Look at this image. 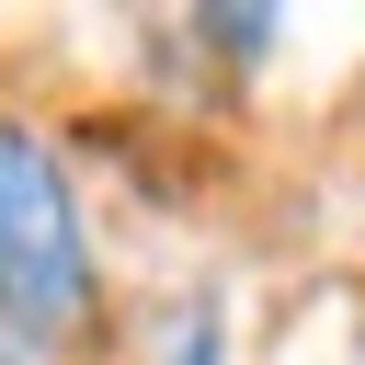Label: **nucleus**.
Returning <instances> with one entry per match:
<instances>
[{
    "label": "nucleus",
    "mask_w": 365,
    "mask_h": 365,
    "mask_svg": "<svg viewBox=\"0 0 365 365\" xmlns=\"http://www.w3.org/2000/svg\"><path fill=\"white\" fill-rule=\"evenodd\" d=\"M91 319V240H80V194L57 171V148L34 125L0 114V331L23 342H68Z\"/></svg>",
    "instance_id": "obj_1"
},
{
    "label": "nucleus",
    "mask_w": 365,
    "mask_h": 365,
    "mask_svg": "<svg viewBox=\"0 0 365 365\" xmlns=\"http://www.w3.org/2000/svg\"><path fill=\"white\" fill-rule=\"evenodd\" d=\"M171 365H228V354H217V319H182V342H171Z\"/></svg>",
    "instance_id": "obj_2"
}]
</instances>
